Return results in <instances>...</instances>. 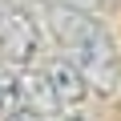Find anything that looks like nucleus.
I'll return each mask as SVG.
<instances>
[{
    "instance_id": "f257e3e1",
    "label": "nucleus",
    "mask_w": 121,
    "mask_h": 121,
    "mask_svg": "<svg viewBox=\"0 0 121 121\" xmlns=\"http://www.w3.org/2000/svg\"><path fill=\"white\" fill-rule=\"evenodd\" d=\"M40 24L48 36L65 48V56L81 69L89 81V93H113L121 85V52L113 32L73 0H44L40 4Z\"/></svg>"
},
{
    "instance_id": "f03ea898",
    "label": "nucleus",
    "mask_w": 121,
    "mask_h": 121,
    "mask_svg": "<svg viewBox=\"0 0 121 121\" xmlns=\"http://www.w3.org/2000/svg\"><path fill=\"white\" fill-rule=\"evenodd\" d=\"M36 52H40L36 20L16 4V8H12V16L4 20V28H0V56H4V65L24 69V65H32V60H36Z\"/></svg>"
},
{
    "instance_id": "7ed1b4c3",
    "label": "nucleus",
    "mask_w": 121,
    "mask_h": 121,
    "mask_svg": "<svg viewBox=\"0 0 121 121\" xmlns=\"http://www.w3.org/2000/svg\"><path fill=\"white\" fill-rule=\"evenodd\" d=\"M44 77H48L52 97H56L60 109H73V105H81V101L89 97V81L81 77V69L73 65L69 56H52L48 65H44Z\"/></svg>"
},
{
    "instance_id": "20e7f679",
    "label": "nucleus",
    "mask_w": 121,
    "mask_h": 121,
    "mask_svg": "<svg viewBox=\"0 0 121 121\" xmlns=\"http://www.w3.org/2000/svg\"><path fill=\"white\" fill-rule=\"evenodd\" d=\"M16 89H20V105H24V109H36L40 117H52V113L60 109L56 97H52V85H48L44 69H32V65L16 69Z\"/></svg>"
},
{
    "instance_id": "39448f33",
    "label": "nucleus",
    "mask_w": 121,
    "mask_h": 121,
    "mask_svg": "<svg viewBox=\"0 0 121 121\" xmlns=\"http://www.w3.org/2000/svg\"><path fill=\"white\" fill-rule=\"evenodd\" d=\"M20 109V89H16V69L0 65V121Z\"/></svg>"
},
{
    "instance_id": "423d86ee",
    "label": "nucleus",
    "mask_w": 121,
    "mask_h": 121,
    "mask_svg": "<svg viewBox=\"0 0 121 121\" xmlns=\"http://www.w3.org/2000/svg\"><path fill=\"white\" fill-rule=\"evenodd\" d=\"M4 121H44V117H40L36 109H24V105H20V109H16V113H8Z\"/></svg>"
},
{
    "instance_id": "0eeeda50",
    "label": "nucleus",
    "mask_w": 121,
    "mask_h": 121,
    "mask_svg": "<svg viewBox=\"0 0 121 121\" xmlns=\"http://www.w3.org/2000/svg\"><path fill=\"white\" fill-rule=\"evenodd\" d=\"M60 121H85V117H60Z\"/></svg>"
}]
</instances>
